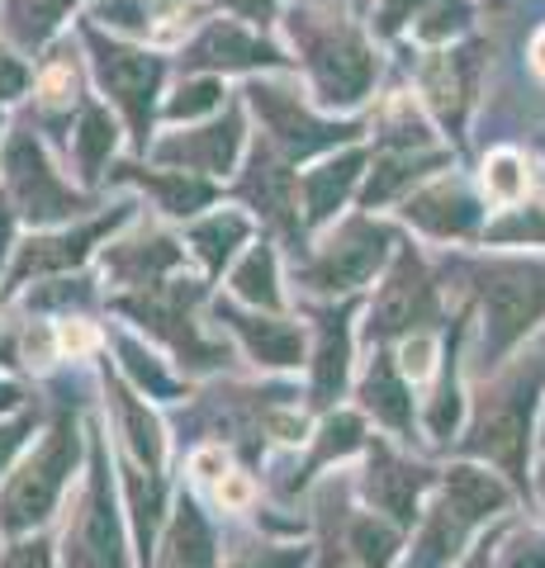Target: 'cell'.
Here are the masks:
<instances>
[{
  "mask_svg": "<svg viewBox=\"0 0 545 568\" xmlns=\"http://www.w3.org/2000/svg\"><path fill=\"white\" fill-rule=\"evenodd\" d=\"M290 48L299 52V67L309 71V91L323 110H356V104L375 91L380 58L371 39L332 6H313V0H294L285 10Z\"/></svg>",
  "mask_w": 545,
  "mask_h": 568,
  "instance_id": "1",
  "label": "cell"
},
{
  "mask_svg": "<svg viewBox=\"0 0 545 568\" xmlns=\"http://www.w3.org/2000/svg\"><path fill=\"white\" fill-rule=\"evenodd\" d=\"M81 422H77V407H58L48 422L43 440L33 450L20 455V465L6 474L0 484V536L20 540L43 530L52 517H58L67 488L81 469Z\"/></svg>",
  "mask_w": 545,
  "mask_h": 568,
  "instance_id": "2",
  "label": "cell"
},
{
  "mask_svg": "<svg viewBox=\"0 0 545 568\" xmlns=\"http://www.w3.org/2000/svg\"><path fill=\"white\" fill-rule=\"evenodd\" d=\"M85 474L58 540L62 568H129V511L119 503V474H110V436L85 426Z\"/></svg>",
  "mask_w": 545,
  "mask_h": 568,
  "instance_id": "3",
  "label": "cell"
},
{
  "mask_svg": "<svg viewBox=\"0 0 545 568\" xmlns=\"http://www.w3.org/2000/svg\"><path fill=\"white\" fill-rule=\"evenodd\" d=\"M81 43L91 58V77L100 85V100L124 119L138 152L157 142V119H162V91H166V58L157 48H143L124 33L100 29L95 20H81Z\"/></svg>",
  "mask_w": 545,
  "mask_h": 568,
  "instance_id": "4",
  "label": "cell"
},
{
  "mask_svg": "<svg viewBox=\"0 0 545 568\" xmlns=\"http://www.w3.org/2000/svg\"><path fill=\"white\" fill-rule=\"evenodd\" d=\"M0 190L10 194V204L20 209V219L43 233V227L81 223L100 213V204L85 194V185H72L52 166L43 138L33 133V123H10L6 142H0Z\"/></svg>",
  "mask_w": 545,
  "mask_h": 568,
  "instance_id": "5",
  "label": "cell"
},
{
  "mask_svg": "<svg viewBox=\"0 0 545 568\" xmlns=\"http://www.w3.org/2000/svg\"><path fill=\"white\" fill-rule=\"evenodd\" d=\"M545 384V351L517 361L507 375L480 394L465 432V455H480L488 465H498L507 478L526 474V440H532V413Z\"/></svg>",
  "mask_w": 545,
  "mask_h": 568,
  "instance_id": "6",
  "label": "cell"
},
{
  "mask_svg": "<svg viewBox=\"0 0 545 568\" xmlns=\"http://www.w3.org/2000/svg\"><path fill=\"white\" fill-rule=\"evenodd\" d=\"M204 304V280H190V275H171L152 290H133V294H119L110 308H119L129 323L143 327L152 342H162L175 365L185 369H219L228 361V346L209 342L195 323V308Z\"/></svg>",
  "mask_w": 545,
  "mask_h": 568,
  "instance_id": "7",
  "label": "cell"
},
{
  "mask_svg": "<svg viewBox=\"0 0 545 568\" xmlns=\"http://www.w3.org/2000/svg\"><path fill=\"white\" fill-rule=\"evenodd\" d=\"M133 200L129 204H114V209H100L81 223H62V227H43V233H29L14 246V256L6 265V284H0V298L29 290V284H43V280H58V275H77L85 261H91L104 242H114L119 227H129L133 219Z\"/></svg>",
  "mask_w": 545,
  "mask_h": 568,
  "instance_id": "8",
  "label": "cell"
},
{
  "mask_svg": "<svg viewBox=\"0 0 545 568\" xmlns=\"http://www.w3.org/2000/svg\"><path fill=\"white\" fill-rule=\"evenodd\" d=\"M242 100H248V110L256 114L261 138H266L280 156H290L294 166L309 162V156H332V152H342V148H351V142L361 138L356 119L313 114L294 85H280L271 77H252L248 91H242Z\"/></svg>",
  "mask_w": 545,
  "mask_h": 568,
  "instance_id": "9",
  "label": "cell"
},
{
  "mask_svg": "<svg viewBox=\"0 0 545 568\" xmlns=\"http://www.w3.org/2000/svg\"><path fill=\"white\" fill-rule=\"evenodd\" d=\"M390 261H394V233L384 223L356 213V219L332 227V233L294 265V280L304 284L309 294L351 298L356 290H365Z\"/></svg>",
  "mask_w": 545,
  "mask_h": 568,
  "instance_id": "10",
  "label": "cell"
},
{
  "mask_svg": "<svg viewBox=\"0 0 545 568\" xmlns=\"http://www.w3.org/2000/svg\"><path fill=\"white\" fill-rule=\"evenodd\" d=\"M248 148H252L248 142V100H228L214 119L162 133L148 148V156L157 166H181V171L209 175V181H228L242 156H248Z\"/></svg>",
  "mask_w": 545,
  "mask_h": 568,
  "instance_id": "11",
  "label": "cell"
},
{
  "mask_svg": "<svg viewBox=\"0 0 545 568\" xmlns=\"http://www.w3.org/2000/svg\"><path fill=\"white\" fill-rule=\"evenodd\" d=\"M233 200L248 204L261 227H271L285 242H304V213H299V171L290 156H280L266 138H252L248 162L233 181Z\"/></svg>",
  "mask_w": 545,
  "mask_h": 568,
  "instance_id": "12",
  "label": "cell"
},
{
  "mask_svg": "<svg viewBox=\"0 0 545 568\" xmlns=\"http://www.w3.org/2000/svg\"><path fill=\"white\" fill-rule=\"evenodd\" d=\"M432 317H436L432 271L422 265L413 246H398L390 271H384V284L375 290V304L365 313V336L384 346V342H398V336H417Z\"/></svg>",
  "mask_w": 545,
  "mask_h": 568,
  "instance_id": "13",
  "label": "cell"
},
{
  "mask_svg": "<svg viewBox=\"0 0 545 568\" xmlns=\"http://www.w3.org/2000/svg\"><path fill=\"white\" fill-rule=\"evenodd\" d=\"M545 313L541 265H498L484 275V361H503Z\"/></svg>",
  "mask_w": 545,
  "mask_h": 568,
  "instance_id": "14",
  "label": "cell"
},
{
  "mask_svg": "<svg viewBox=\"0 0 545 568\" xmlns=\"http://www.w3.org/2000/svg\"><path fill=\"white\" fill-rule=\"evenodd\" d=\"M294 58H285L271 39H261V29L248 20H209L195 39L181 48V71H209V77H233V71H285Z\"/></svg>",
  "mask_w": 545,
  "mask_h": 568,
  "instance_id": "15",
  "label": "cell"
},
{
  "mask_svg": "<svg viewBox=\"0 0 545 568\" xmlns=\"http://www.w3.org/2000/svg\"><path fill=\"white\" fill-rule=\"evenodd\" d=\"M214 317L238 336V346L252 355L261 369H294L309 361V332L285 313H261L238 298H219Z\"/></svg>",
  "mask_w": 545,
  "mask_h": 568,
  "instance_id": "16",
  "label": "cell"
},
{
  "mask_svg": "<svg viewBox=\"0 0 545 568\" xmlns=\"http://www.w3.org/2000/svg\"><path fill=\"white\" fill-rule=\"evenodd\" d=\"M100 388H104V413H110L114 436H119V455H129L133 465L162 474V465H166V426L157 422L148 398L138 394V388L119 375V365H110V361L100 365Z\"/></svg>",
  "mask_w": 545,
  "mask_h": 568,
  "instance_id": "17",
  "label": "cell"
},
{
  "mask_svg": "<svg viewBox=\"0 0 545 568\" xmlns=\"http://www.w3.org/2000/svg\"><path fill=\"white\" fill-rule=\"evenodd\" d=\"M185 256H190L185 246L171 233H162V227H138L133 237L104 242L100 265H104V280L119 284L124 294H133V290H152V284L181 275Z\"/></svg>",
  "mask_w": 545,
  "mask_h": 568,
  "instance_id": "18",
  "label": "cell"
},
{
  "mask_svg": "<svg viewBox=\"0 0 545 568\" xmlns=\"http://www.w3.org/2000/svg\"><path fill=\"white\" fill-rule=\"evenodd\" d=\"M427 488H432L427 469L413 465V459H403L394 446H384L380 436L371 440V465L361 474V493L380 517H390L394 526L422 521V493Z\"/></svg>",
  "mask_w": 545,
  "mask_h": 568,
  "instance_id": "19",
  "label": "cell"
},
{
  "mask_svg": "<svg viewBox=\"0 0 545 568\" xmlns=\"http://www.w3.org/2000/svg\"><path fill=\"white\" fill-rule=\"evenodd\" d=\"M313 351H309V403L319 413H332L337 398L346 394L351 384V304H327V308H313Z\"/></svg>",
  "mask_w": 545,
  "mask_h": 568,
  "instance_id": "20",
  "label": "cell"
},
{
  "mask_svg": "<svg viewBox=\"0 0 545 568\" xmlns=\"http://www.w3.org/2000/svg\"><path fill=\"white\" fill-rule=\"evenodd\" d=\"M110 181H129V185H138L152 200V209L157 213H166V219H175V223H195L200 213H209L219 200H223V190H219V181H209V175H195V171H181V166H133V162H124V166H114L110 171Z\"/></svg>",
  "mask_w": 545,
  "mask_h": 568,
  "instance_id": "21",
  "label": "cell"
},
{
  "mask_svg": "<svg viewBox=\"0 0 545 568\" xmlns=\"http://www.w3.org/2000/svg\"><path fill=\"white\" fill-rule=\"evenodd\" d=\"M365 181V152L361 148H342L323 156L313 171L299 175V213H304V233H319L337 213L361 194Z\"/></svg>",
  "mask_w": 545,
  "mask_h": 568,
  "instance_id": "22",
  "label": "cell"
},
{
  "mask_svg": "<svg viewBox=\"0 0 545 568\" xmlns=\"http://www.w3.org/2000/svg\"><path fill=\"white\" fill-rule=\"evenodd\" d=\"M403 219H408L417 233L436 237V242H461V237L480 233L484 209L461 181H455V175H446V181H432L417 194H408V200H403Z\"/></svg>",
  "mask_w": 545,
  "mask_h": 568,
  "instance_id": "23",
  "label": "cell"
},
{
  "mask_svg": "<svg viewBox=\"0 0 545 568\" xmlns=\"http://www.w3.org/2000/svg\"><path fill=\"white\" fill-rule=\"evenodd\" d=\"M152 568H223L214 521L204 517L195 493H175L162 540L152 549Z\"/></svg>",
  "mask_w": 545,
  "mask_h": 568,
  "instance_id": "24",
  "label": "cell"
},
{
  "mask_svg": "<svg viewBox=\"0 0 545 568\" xmlns=\"http://www.w3.org/2000/svg\"><path fill=\"white\" fill-rule=\"evenodd\" d=\"M474 71H480V48H446L432 52L417 71V85L427 104L436 110V119L446 123L451 133L465 129V110L474 100Z\"/></svg>",
  "mask_w": 545,
  "mask_h": 568,
  "instance_id": "25",
  "label": "cell"
},
{
  "mask_svg": "<svg viewBox=\"0 0 545 568\" xmlns=\"http://www.w3.org/2000/svg\"><path fill=\"white\" fill-rule=\"evenodd\" d=\"M124 119H119L110 104L85 95L81 110L72 119V166H77V181L81 185H100L104 175L114 171V152L124 142Z\"/></svg>",
  "mask_w": 545,
  "mask_h": 568,
  "instance_id": "26",
  "label": "cell"
},
{
  "mask_svg": "<svg viewBox=\"0 0 545 568\" xmlns=\"http://www.w3.org/2000/svg\"><path fill=\"white\" fill-rule=\"evenodd\" d=\"M119 488H124V511H129L133 545H138V555H143V564H148L152 559V540H157V530H162V521L171 517L175 497L166 493L162 474L133 465L129 455H119Z\"/></svg>",
  "mask_w": 545,
  "mask_h": 568,
  "instance_id": "27",
  "label": "cell"
},
{
  "mask_svg": "<svg viewBox=\"0 0 545 568\" xmlns=\"http://www.w3.org/2000/svg\"><path fill=\"white\" fill-rule=\"evenodd\" d=\"M361 407L380 426H390L394 436H413V388L408 375L398 369V355H390L384 346L371 355V365L361 375Z\"/></svg>",
  "mask_w": 545,
  "mask_h": 568,
  "instance_id": "28",
  "label": "cell"
},
{
  "mask_svg": "<svg viewBox=\"0 0 545 568\" xmlns=\"http://www.w3.org/2000/svg\"><path fill=\"white\" fill-rule=\"evenodd\" d=\"M248 246H252V219L238 209H209L185 233V252L204 265V280H219L223 265H233Z\"/></svg>",
  "mask_w": 545,
  "mask_h": 568,
  "instance_id": "29",
  "label": "cell"
},
{
  "mask_svg": "<svg viewBox=\"0 0 545 568\" xmlns=\"http://www.w3.org/2000/svg\"><path fill=\"white\" fill-rule=\"evenodd\" d=\"M81 0H0V39L24 58H39V52L58 39L67 14H72Z\"/></svg>",
  "mask_w": 545,
  "mask_h": 568,
  "instance_id": "30",
  "label": "cell"
},
{
  "mask_svg": "<svg viewBox=\"0 0 545 568\" xmlns=\"http://www.w3.org/2000/svg\"><path fill=\"white\" fill-rule=\"evenodd\" d=\"M228 298L261 313H285V290H280V256L271 242H252L233 265H228Z\"/></svg>",
  "mask_w": 545,
  "mask_h": 568,
  "instance_id": "31",
  "label": "cell"
},
{
  "mask_svg": "<svg viewBox=\"0 0 545 568\" xmlns=\"http://www.w3.org/2000/svg\"><path fill=\"white\" fill-rule=\"evenodd\" d=\"M470 526L474 521H465L446 497H436V503L422 511V521H417V540H413L408 568H451L455 559H461L465 540H470Z\"/></svg>",
  "mask_w": 545,
  "mask_h": 568,
  "instance_id": "32",
  "label": "cell"
},
{
  "mask_svg": "<svg viewBox=\"0 0 545 568\" xmlns=\"http://www.w3.org/2000/svg\"><path fill=\"white\" fill-rule=\"evenodd\" d=\"M442 497L461 511L465 521H484V517H498V511L513 503V493H507V484L498 474H488L480 465H455L446 469L442 478Z\"/></svg>",
  "mask_w": 545,
  "mask_h": 568,
  "instance_id": "33",
  "label": "cell"
},
{
  "mask_svg": "<svg viewBox=\"0 0 545 568\" xmlns=\"http://www.w3.org/2000/svg\"><path fill=\"white\" fill-rule=\"evenodd\" d=\"M110 342L119 351V375H124L143 398H152V403H175L181 398V384L171 379L166 361H157L143 342H133L129 332H110Z\"/></svg>",
  "mask_w": 545,
  "mask_h": 568,
  "instance_id": "34",
  "label": "cell"
},
{
  "mask_svg": "<svg viewBox=\"0 0 545 568\" xmlns=\"http://www.w3.org/2000/svg\"><path fill=\"white\" fill-rule=\"evenodd\" d=\"M403 526H394L390 517H380V511H356V517H346V530H342V545L351 549V559L361 568H394L398 549H403Z\"/></svg>",
  "mask_w": 545,
  "mask_h": 568,
  "instance_id": "35",
  "label": "cell"
},
{
  "mask_svg": "<svg viewBox=\"0 0 545 568\" xmlns=\"http://www.w3.org/2000/svg\"><path fill=\"white\" fill-rule=\"evenodd\" d=\"M446 156L442 152H384L375 156V171H365V185H361V204L365 209H380L384 200H394L403 185H413L427 166H442Z\"/></svg>",
  "mask_w": 545,
  "mask_h": 568,
  "instance_id": "36",
  "label": "cell"
},
{
  "mask_svg": "<svg viewBox=\"0 0 545 568\" xmlns=\"http://www.w3.org/2000/svg\"><path fill=\"white\" fill-rule=\"evenodd\" d=\"M361 446H365V426H361V417H356V413H342V407H337V413H327V422L319 426V436H313V455H309L304 474H299L285 493L304 488L323 465H332V459H342V455H356Z\"/></svg>",
  "mask_w": 545,
  "mask_h": 568,
  "instance_id": "37",
  "label": "cell"
},
{
  "mask_svg": "<svg viewBox=\"0 0 545 568\" xmlns=\"http://www.w3.org/2000/svg\"><path fill=\"white\" fill-rule=\"evenodd\" d=\"M33 91H39V110L48 119H58V114H72L81 110V67H77V52L72 48H58L52 52V62L33 77Z\"/></svg>",
  "mask_w": 545,
  "mask_h": 568,
  "instance_id": "38",
  "label": "cell"
},
{
  "mask_svg": "<svg viewBox=\"0 0 545 568\" xmlns=\"http://www.w3.org/2000/svg\"><path fill=\"white\" fill-rule=\"evenodd\" d=\"M223 77H209V71H190V77L175 85V91L162 100V119L166 123H204L223 110Z\"/></svg>",
  "mask_w": 545,
  "mask_h": 568,
  "instance_id": "39",
  "label": "cell"
},
{
  "mask_svg": "<svg viewBox=\"0 0 545 568\" xmlns=\"http://www.w3.org/2000/svg\"><path fill=\"white\" fill-rule=\"evenodd\" d=\"M309 564H313V549L299 545V540H285V545L242 540V545L228 549V559H223V568H309Z\"/></svg>",
  "mask_w": 545,
  "mask_h": 568,
  "instance_id": "40",
  "label": "cell"
},
{
  "mask_svg": "<svg viewBox=\"0 0 545 568\" xmlns=\"http://www.w3.org/2000/svg\"><path fill=\"white\" fill-rule=\"evenodd\" d=\"M470 20H474V6H470V0H432V6L417 14L413 33H417L422 43H451L455 33L470 29Z\"/></svg>",
  "mask_w": 545,
  "mask_h": 568,
  "instance_id": "41",
  "label": "cell"
},
{
  "mask_svg": "<svg viewBox=\"0 0 545 568\" xmlns=\"http://www.w3.org/2000/svg\"><path fill=\"white\" fill-rule=\"evenodd\" d=\"M484 242L498 246H545V204H526V209H507L498 223L484 227Z\"/></svg>",
  "mask_w": 545,
  "mask_h": 568,
  "instance_id": "42",
  "label": "cell"
},
{
  "mask_svg": "<svg viewBox=\"0 0 545 568\" xmlns=\"http://www.w3.org/2000/svg\"><path fill=\"white\" fill-rule=\"evenodd\" d=\"M0 568H62V555L52 545V536L33 530V536H20L0 549Z\"/></svg>",
  "mask_w": 545,
  "mask_h": 568,
  "instance_id": "43",
  "label": "cell"
},
{
  "mask_svg": "<svg viewBox=\"0 0 545 568\" xmlns=\"http://www.w3.org/2000/svg\"><path fill=\"white\" fill-rule=\"evenodd\" d=\"M484 190L494 194V200H503V204L522 200V190H526L522 156H513V152H494V156H488V162H484Z\"/></svg>",
  "mask_w": 545,
  "mask_h": 568,
  "instance_id": "44",
  "label": "cell"
},
{
  "mask_svg": "<svg viewBox=\"0 0 545 568\" xmlns=\"http://www.w3.org/2000/svg\"><path fill=\"white\" fill-rule=\"evenodd\" d=\"M39 432V413H14V417H0V484H6V474L20 465V455L29 446V436Z\"/></svg>",
  "mask_w": 545,
  "mask_h": 568,
  "instance_id": "45",
  "label": "cell"
},
{
  "mask_svg": "<svg viewBox=\"0 0 545 568\" xmlns=\"http://www.w3.org/2000/svg\"><path fill=\"white\" fill-rule=\"evenodd\" d=\"M33 91V71L24 62V52H14L6 39H0V104H14Z\"/></svg>",
  "mask_w": 545,
  "mask_h": 568,
  "instance_id": "46",
  "label": "cell"
},
{
  "mask_svg": "<svg viewBox=\"0 0 545 568\" xmlns=\"http://www.w3.org/2000/svg\"><path fill=\"white\" fill-rule=\"evenodd\" d=\"M427 6H432V0H380V6H375V29L380 33H398L408 20H417Z\"/></svg>",
  "mask_w": 545,
  "mask_h": 568,
  "instance_id": "47",
  "label": "cell"
},
{
  "mask_svg": "<svg viewBox=\"0 0 545 568\" xmlns=\"http://www.w3.org/2000/svg\"><path fill=\"white\" fill-rule=\"evenodd\" d=\"M432 342H427V336H403V351H398V369H403V375H408V379H427L432 375Z\"/></svg>",
  "mask_w": 545,
  "mask_h": 568,
  "instance_id": "48",
  "label": "cell"
},
{
  "mask_svg": "<svg viewBox=\"0 0 545 568\" xmlns=\"http://www.w3.org/2000/svg\"><path fill=\"white\" fill-rule=\"evenodd\" d=\"M20 209L10 204V194L0 190V271L10 265V256H14V246H20Z\"/></svg>",
  "mask_w": 545,
  "mask_h": 568,
  "instance_id": "49",
  "label": "cell"
},
{
  "mask_svg": "<svg viewBox=\"0 0 545 568\" xmlns=\"http://www.w3.org/2000/svg\"><path fill=\"white\" fill-rule=\"evenodd\" d=\"M503 568H545V540L541 536H517L507 545Z\"/></svg>",
  "mask_w": 545,
  "mask_h": 568,
  "instance_id": "50",
  "label": "cell"
},
{
  "mask_svg": "<svg viewBox=\"0 0 545 568\" xmlns=\"http://www.w3.org/2000/svg\"><path fill=\"white\" fill-rule=\"evenodd\" d=\"M219 6H228L238 20H248V24H266L280 0H219Z\"/></svg>",
  "mask_w": 545,
  "mask_h": 568,
  "instance_id": "51",
  "label": "cell"
},
{
  "mask_svg": "<svg viewBox=\"0 0 545 568\" xmlns=\"http://www.w3.org/2000/svg\"><path fill=\"white\" fill-rule=\"evenodd\" d=\"M14 413H24V388L0 375V417H14Z\"/></svg>",
  "mask_w": 545,
  "mask_h": 568,
  "instance_id": "52",
  "label": "cell"
},
{
  "mask_svg": "<svg viewBox=\"0 0 545 568\" xmlns=\"http://www.w3.org/2000/svg\"><path fill=\"white\" fill-rule=\"evenodd\" d=\"M461 568H488V545H480L474 555H465V559H461Z\"/></svg>",
  "mask_w": 545,
  "mask_h": 568,
  "instance_id": "53",
  "label": "cell"
},
{
  "mask_svg": "<svg viewBox=\"0 0 545 568\" xmlns=\"http://www.w3.org/2000/svg\"><path fill=\"white\" fill-rule=\"evenodd\" d=\"M536 67L545 71V33H541V39H536Z\"/></svg>",
  "mask_w": 545,
  "mask_h": 568,
  "instance_id": "54",
  "label": "cell"
},
{
  "mask_svg": "<svg viewBox=\"0 0 545 568\" xmlns=\"http://www.w3.org/2000/svg\"><path fill=\"white\" fill-rule=\"evenodd\" d=\"M536 484H541V503H545V465H541V478H536Z\"/></svg>",
  "mask_w": 545,
  "mask_h": 568,
  "instance_id": "55",
  "label": "cell"
},
{
  "mask_svg": "<svg viewBox=\"0 0 545 568\" xmlns=\"http://www.w3.org/2000/svg\"><path fill=\"white\" fill-rule=\"evenodd\" d=\"M0 138H6V114H0Z\"/></svg>",
  "mask_w": 545,
  "mask_h": 568,
  "instance_id": "56",
  "label": "cell"
}]
</instances>
